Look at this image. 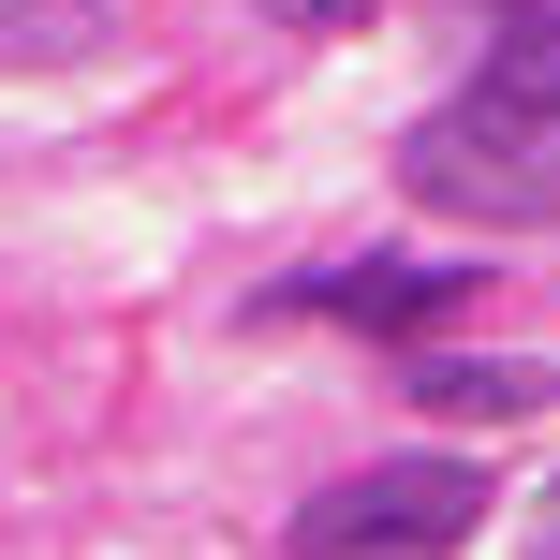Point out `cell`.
Segmentation results:
<instances>
[{
	"mask_svg": "<svg viewBox=\"0 0 560 560\" xmlns=\"http://www.w3.org/2000/svg\"><path fill=\"white\" fill-rule=\"evenodd\" d=\"M398 192H413L428 222H472V236L560 222V0H502L487 59L413 118Z\"/></svg>",
	"mask_w": 560,
	"mask_h": 560,
	"instance_id": "1",
	"label": "cell"
},
{
	"mask_svg": "<svg viewBox=\"0 0 560 560\" xmlns=\"http://www.w3.org/2000/svg\"><path fill=\"white\" fill-rule=\"evenodd\" d=\"M487 532V472L457 457H398V472H339L295 516V560H457Z\"/></svg>",
	"mask_w": 560,
	"mask_h": 560,
	"instance_id": "2",
	"label": "cell"
},
{
	"mask_svg": "<svg viewBox=\"0 0 560 560\" xmlns=\"http://www.w3.org/2000/svg\"><path fill=\"white\" fill-rule=\"evenodd\" d=\"M457 295H472L457 266H310V280H266L280 325H354V339H428Z\"/></svg>",
	"mask_w": 560,
	"mask_h": 560,
	"instance_id": "3",
	"label": "cell"
},
{
	"mask_svg": "<svg viewBox=\"0 0 560 560\" xmlns=\"http://www.w3.org/2000/svg\"><path fill=\"white\" fill-rule=\"evenodd\" d=\"M413 398H428V413H457V428H516V413H546L560 384H546L532 354H502V369H487V354H428Z\"/></svg>",
	"mask_w": 560,
	"mask_h": 560,
	"instance_id": "4",
	"label": "cell"
},
{
	"mask_svg": "<svg viewBox=\"0 0 560 560\" xmlns=\"http://www.w3.org/2000/svg\"><path fill=\"white\" fill-rule=\"evenodd\" d=\"M104 45H118V0H0V74H59Z\"/></svg>",
	"mask_w": 560,
	"mask_h": 560,
	"instance_id": "5",
	"label": "cell"
},
{
	"mask_svg": "<svg viewBox=\"0 0 560 560\" xmlns=\"http://www.w3.org/2000/svg\"><path fill=\"white\" fill-rule=\"evenodd\" d=\"M384 0H266V30H295V45H339V30H369Z\"/></svg>",
	"mask_w": 560,
	"mask_h": 560,
	"instance_id": "6",
	"label": "cell"
},
{
	"mask_svg": "<svg viewBox=\"0 0 560 560\" xmlns=\"http://www.w3.org/2000/svg\"><path fill=\"white\" fill-rule=\"evenodd\" d=\"M532 560H560V487H546V502H532Z\"/></svg>",
	"mask_w": 560,
	"mask_h": 560,
	"instance_id": "7",
	"label": "cell"
}]
</instances>
